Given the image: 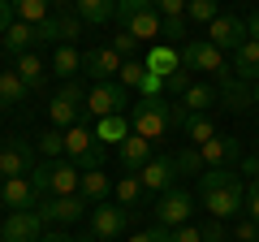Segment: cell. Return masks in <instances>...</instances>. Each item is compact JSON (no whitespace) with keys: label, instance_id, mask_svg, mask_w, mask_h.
<instances>
[{"label":"cell","instance_id":"obj_1","mask_svg":"<svg viewBox=\"0 0 259 242\" xmlns=\"http://www.w3.org/2000/svg\"><path fill=\"white\" fill-rule=\"evenodd\" d=\"M199 199H203V208L216 221H225V216L242 212V204H246V182L233 169H207L199 177Z\"/></svg>","mask_w":259,"mask_h":242},{"label":"cell","instance_id":"obj_2","mask_svg":"<svg viewBox=\"0 0 259 242\" xmlns=\"http://www.w3.org/2000/svg\"><path fill=\"white\" fill-rule=\"evenodd\" d=\"M186 117H190V112L182 108V100L173 104V100H164V95H156V100L134 104V112H130V130L156 143V139H164L168 126H186Z\"/></svg>","mask_w":259,"mask_h":242},{"label":"cell","instance_id":"obj_3","mask_svg":"<svg viewBox=\"0 0 259 242\" xmlns=\"http://www.w3.org/2000/svg\"><path fill=\"white\" fill-rule=\"evenodd\" d=\"M65 156L74 160L78 169H100L104 165V143L95 139V130H87L82 121L65 130Z\"/></svg>","mask_w":259,"mask_h":242},{"label":"cell","instance_id":"obj_4","mask_svg":"<svg viewBox=\"0 0 259 242\" xmlns=\"http://www.w3.org/2000/svg\"><path fill=\"white\" fill-rule=\"evenodd\" d=\"M182 65L186 69H203V74H216V83L229 78L225 52L212 44V39H190V44H182Z\"/></svg>","mask_w":259,"mask_h":242},{"label":"cell","instance_id":"obj_5","mask_svg":"<svg viewBox=\"0 0 259 242\" xmlns=\"http://www.w3.org/2000/svg\"><path fill=\"white\" fill-rule=\"evenodd\" d=\"M44 216H39V208H30V212H9L5 216V225H0V238L5 242H39L44 238Z\"/></svg>","mask_w":259,"mask_h":242},{"label":"cell","instance_id":"obj_6","mask_svg":"<svg viewBox=\"0 0 259 242\" xmlns=\"http://www.w3.org/2000/svg\"><path fill=\"white\" fill-rule=\"evenodd\" d=\"M125 225H130V212H125V208L108 204V199L91 208V233H95V238L112 242V238H121V233H125Z\"/></svg>","mask_w":259,"mask_h":242},{"label":"cell","instance_id":"obj_7","mask_svg":"<svg viewBox=\"0 0 259 242\" xmlns=\"http://www.w3.org/2000/svg\"><path fill=\"white\" fill-rule=\"evenodd\" d=\"M190 212H194V199L186 195V190H164L160 195V204H156V221L164 225V229H177V225H186L190 221Z\"/></svg>","mask_w":259,"mask_h":242},{"label":"cell","instance_id":"obj_8","mask_svg":"<svg viewBox=\"0 0 259 242\" xmlns=\"http://www.w3.org/2000/svg\"><path fill=\"white\" fill-rule=\"evenodd\" d=\"M139 182L147 195H164V190H173L177 182V169H173V156H151L147 165L139 169Z\"/></svg>","mask_w":259,"mask_h":242},{"label":"cell","instance_id":"obj_9","mask_svg":"<svg viewBox=\"0 0 259 242\" xmlns=\"http://www.w3.org/2000/svg\"><path fill=\"white\" fill-rule=\"evenodd\" d=\"M125 108V87L121 83H95L91 91H87V112H95V121L100 117H112V112Z\"/></svg>","mask_w":259,"mask_h":242},{"label":"cell","instance_id":"obj_10","mask_svg":"<svg viewBox=\"0 0 259 242\" xmlns=\"http://www.w3.org/2000/svg\"><path fill=\"white\" fill-rule=\"evenodd\" d=\"M207 35H212V44L221 48H229V52H238L242 44H246L250 39V30H246V18H233V13H221V18L212 22V26H207Z\"/></svg>","mask_w":259,"mask_h":242},{"label":"cell","instance_id":"obj_11","mask_svg":"<svg viewBox=\"0 0 259 242\" xmlns=\"http://www.w3.org/2000/svg\"><path fill=\"white\" fill-rule=\"evenodd\" d=\"M82 104H87V91H82L78 83H69L52 104H48V117H52V126H65V130H69V126H78V108H82Z\"/></svg>","mask_w":259,"mask_h":242},{"label":"cell","instance_id":"obj_12","mask_svg":"<svg viewBox=\"0 0 259 242\" xmlns=\"http://www.w3.org/2000/svg\"><path fill=\"white\" fill-rule=\"evenodd\" d=\"M121 65H125V61H121L117 48H91L87 61H82V74H91L95 83H117Z\"/></svg>","mask_w":259,"mask_h":242},{"label":"cell","instance_id":"obj_13","mask_svg":"<svg viewBox=\"0 0 259 242\" xmlns=\"http://www.w3.org/2000/svg\"><path fill=\"white\" fill-rule=\"evenodd\" d=\"M82 186V169L74 160H48V199L52 195H78Z\"/></svg>","mask_w":259,"mask_h":242},{"label":"cell","instance_id":"obj_14","mask_svg":"<svg viewBox=\"0 0 259 242\" xmlns=\"http://www.w3.org/2000/svg\"><path fill=\"white\" fill-rule=\"evenodd\" d=\"M0 199H5V208H13V212H30V208L39 204V190L30 186V177H5V182H0Z\"/></svg>","mask_w":259,"mask_h":242},{"label":"cell","instance_id":"obj_15","mask_svg":"<svg viewBox=\"0 0 259 242\" xmlns=\"http://www.w3.org/2000/svg\"><path fill=\"white\" fill-rule=\"evenodd\" d=\"M82 212H87V199L82 195H52L44 208H39V216H44V221H56V225L78 221Z\"/></svg>","mask_w":259,"mask_h":242},{"label":"cell","instance_id":"obj_16","mask_svg":"<svg viewBox=\"0 0 259 242\" xmlns=\"http://www.w3.org/2000/svg\"><path fill=\"white\" fill-rule=\"evenodd\" d=\"M199 151H203V165H207V169H229L233 160L242 156L238 139H229V134H216V139H207Z\"/></svg>","mask_w":259,"mask_h":242},{"label":"cell","instance_id":"obj_17","mask_svg":"<svg viewBox=\"0 0 259 242\" xmlns=\"http://www.w3.org/2000/svg\"><path fill=\"white\" fill-rule=\"evenodd\" d=\"M121 26H125L130 35L139 39V44H160V30H164V18H160V13H156V5H151V9L134 13L130 22H121Z\"/></svg>","mask_w":259,"mask_h":242},{"label":"cell","instance_id":"obj_18","mask_svg":"<svg viewBox=\"0 0 259 242\" xmlns=\"http://www.w3.org/2000/svg\"><path fill=\"white\" fill-rule=\"evenodd\" d=\"M130 134H134V130H130V117H125V112H112V117L95 121V139H100L104 147H121Z\"/></svg>","mask_w":259,"mask_h":242},{"label":"cell","instance_id":"obj_19","mask_svg":"<svg viewBox=\"0 0 259 242\" xmlns=\"http://www.w3.org/2000/svg\"><path fill=\"white\" fill-rule=\"evenodd\" d=\"M30 173V147L26 143H5L0 147V177H26Z\"/></svg>","mask_w":259,"mask_h":242},{"label":"cell","instance_id":"obj_20","mask_svg":"<svg viewBox=\"0 0 259 242\" xmlns=\"http://www.w3.org/2000/svg\"><path fill=\"white\" fill-rule=\"evenodd\" d=\"M233 78L259 83V39H246V44L233 52Z\"/></svg>","mask_w":259,"mask_h":242},{"label":"cell","instance_id":"obj_21","mask_svg":"<svg viewBox=\"0 0 259 242\" xmlns=\"http://www.w3.org/2000/svg\"><path fill=\"white\" fill-rule=\"evenodd\" d=\"M117 156H121V165H125L130 173H139V169L151 160V139H143V134H130V139L117 147Z\"/></svg>","mask_w":259,"mask_h":242},{"label":"cell","instance_id":"obj_22","mask_svg":"<svg viewBox=\"0 0 259 242\" xmlns=\"http://www.w3.org/2000/svg\"><path fill=\"white\" fill-rule=\"evenodd\" d=\"M108 190H112V182H108V173H104V169H82V186H78V195L87 199V208L104 204V199H108Z\"/></svg>","mask_w":259,"mask_h":242},{"label":"cell","instance_id":"obj_23","mask_svg":"<svg viewBox=\"0 0 259 242\" xmlns=\"http://www.w3.org/2000/svg\"><path fill=\"white\" fill-rule=\"evenodd\" d=\"M212 104H221V87H207V83H190L182 91V108L186 112H207Z\"/></svg>","mask_w":259,"mask_h":242},{"label":"cell","instance_id":"obj_24","mask_svg":"<svg viewBox=\"0 0 259 242\" xmlns=\"http://www.w3.org/2000/svg\"><path fill=\"white\" fill-rule=\"evenodd\" d=\"M177 69H182V52H173V48H164V44H156V48L147 52V74L173 78Z\"/></svg>","mask_w":259,"mask_h":242},{"label":"cell","instance_id":"obj_25","mask_svg":"<svg viewBox=\"0 0 259 242\" xmlns=\"http://www.w3.org/2000/svg\"><path fill=\"white\" fill-rule=\"evenodd\" d=\"M221 87V104L225 108H233V112H246V104H255L250 100V83H242V78H225V83H216Z\"/></svg>","mask_w":259,"mask_h":242},{"label":"cell","instance_id":"obj_26","mask_svg":"<svg viewBox=\"0 0 259 242\" xmlns=\"http://www.w3.org/2000/svg\"><path fill=\"white\" fill-rule=\"evenodd\" d=\"M30 95V87L18 78V69H0V108H18Z\"/></svg>","mask_w":259,"mask_h":242},{"label":"cell","instance_id":"obj_27","mask_svg":"<svg viewBox=\"0 0 259 242\" xmlns=\"http://www.w3.org/2000/svg\"><path fill=\"white\" fill-rule=\"evenodd\" d=\"M82 61H87V52H78L74 44H61V48H56V56H52V74L78 78V74H82Z\"/></svg>","mask_w":259,"mask_h":242},{"label":"cell","instance_id":"obj_28","mask_svg":"<svg viewBox=\"0 0 259 242\" xmlns=\"http://www.w3.org/2000/svg\"><path fill=\"white\" fill-rule=\"evenodd\" d=\"M35 39H39V30L30 26V22H22V18H18L9 30H5V35H0V44H5V52H18V56H22L30 44H35Z\"/></svg>","mask_w":259,"mask_h":242},{"label":"cell","instance_id":"obj_29","mask_svg":"<svg viewBox=\"0 0 259 242\" xmlns=\"http://www.w3.org/2000/svg\"><path fill=\"white\" fill-rule=\"evenodd\" d=\"M74 5H78V18L91 26H104L108 18H117V0H74Z\"/></svg>","mask_w":259,"mask_h":242},{"label":"cell","instance_id":"obj_30","mask_svg":"<svg viewBox=\"0 0 259 242\" xmlns=\"http://www.w3.org/2000/svg\"><path fill=\"white\" fill-rule=\"evenodd\" d=\"M13 69H18V78L30 87V91H39V87H44V74H48V69H44V61H39L35 52H22Z\"/></svg>","mask_w":259,"mask_h":242},{"label":"cell","instance_id":"obj_31","mask_svg":"<svg viewBox=\"0 0 259 242\" xmlns=\"http://www.w3.org/2000/svg\"><path fill=\"white\" fill-rule=\"evenodd\" d=\"M186 139H190L194 147H203L207 139H216V121L207 117V112H190V117H186Z\"/></svg>","mask_w":259,"mask_h":242},{"label":"cell","instance_id":"obj_32","mask_svg":"<svg viewBox=\"0 0 259 242\" xmlns=\"http://www.w3.org/2000/svg\"><path fill=\"white\" fill-rule=\"evenodd\" d=\"M173 169H177V173H199V177H203V173H207L203 151H199V147H182V151H173Z\"/></svg>","mask_w":259,"mask_h":242},{"label":"cell","instance_id":"obj_33","mask_svg":"<svg viewBox=\"0 0 259 242\" xmlns=\"http://www.w3.org/2000/svg\"><path fill=\"white\" fill-rule=\"evenodd\" d=\"M143 195H147V190H143L139 173H130V177H121V182H117V204H121V208H134V204H143Z\"/></svg>","mask_w":259,"mask_h":242},{"label":"cell","instance_id":"obj_34","mask_svg":"<svg viewBox=\"0 0 259 242\" xmlns=\"http://www.w3.org/2000/svg\"><path fill=\"white\" fill-rule=\"evenodd\" d=\"M48 5L52 0H13V13L22 22H30V26H39V22H48Z\"/></svg>","mask_w":259,"mask_h":242},{"label":"cell","instance_id":"obj_35","mask_svg":"<svg viewBox=\"0 0 259 242\" xmlns=\"http://www.w3.org/2000/svg\"><path fill=\"white\" fill-rule=\"evenodd\" d=\"M186 18H190V22H207V26H212L221 13H216V0H190V5H186Z\"/></svg>","mask_w":259,"mask_h":242},{"label":"cell","instance_id":"obj_36","mask_svg":"<svg viewBox=\"0 0 259 242\" xmlns=\"http://www.w3.org/2000/svg\"><path fill=\"white\" fill-rule=\"evenodd\" d=\"M39 151H44L48 160L65 156V130H44V134H39Z\"/></svg>","mask_w":259,"mask_h":242},{"label":"cell","instance_id":"obj_37","mask_svg":"<svg viewBox=\"0 0 259 242\" xmlns=\"http://www.w3.org/2000/svg\"><path fill=\"white\" fill-rule=\"evenodd\" d=\"M143 78H147V65H143V61H125L121 74H117V83H121V87H139Z\"/></svg>","mask_w":259,"mask_h":242},{"label":"cell","instance_id":"obj_38","mask_svg":"<svg viewBox=\"0 0 259 242\" xmlns=\"http://www.w3.org/2000/svg\"><path fill=\"white\" fill-rule=\"evenodd\" d=\"M69 39H78V18L74 13L56 18V44H69Z\"/></svg>","mask_w":259,"mask_h":242},{"label":"cell","instance_id":"obj_39","mask_svg":"<svg viewBox=\"0 0 259 242\" xmlns=\"http://www.w3.org/2000/svg\"><path fill=\"white\" fill-rule=\"evenodd\" d=\"M112 48L121 52V61H134V52H139V39L130 35V30H121V35L112 39Z\"/></svg>","mask_w":259,"mask_h":242},{"label":"cell","instance_id":"obj_40","mask_svg":"<svg viewBox=\"0 0 259 242\" xmlns=\"http://www.w3.org/2000/svg\"><path fill=\"white\" fill-rule=\"evenodd\" d=\"M143 9H151V0H117V22H130Z\"/></svg>","mask_w":259,"mask_h":242},{"label":"cell","instance_id":"obj_41","mask_svg":"<svg viewBox=\"0 0 259 242\" xmlns=\"http://www.w3.org/2000/svg\"><path fill=\"white\" fill-rule=\"evenodd\" d=\"M151 5H156V13H160V18H182L190 0H151Z\"/></svg>","mask_w":259,"mask_h":242},{"label":"cell","instance_id":"obj_42","mask_svg":"<svg viewBox=\"0 0 259 242\" xmlns=\"http://www.w3.org/2000/svg\"><path fill=\"white\" fill-rule=\"evenodd\" d=\"M233 242H259V221H238V229H233Z\"/></svg>","mask_w":259,"mask_h":242},{"label":"cell","instance_id":"obj_43","mask_svg":"<svg viewBox=\"0 0 259 242\" xmlns=\"http://www.w3.org/2000/svg\"><path fill=\"white\" fill-rule=\"evenodd\" d=\"M168 242H203V229H194V225H177V229H168Z\"/></svg>","mask_w":259,"mask_h":242},{"label":"cell","instance_id":"obj_44","mask_svg":"<svg viewBox=\"0 0 259 242\" xmlns=\"http://www.w3.org/2000/svg\"><path fill=\"white\" fill-rule=\"evenodd\" d=\"M186 87H190V69H186V65H182V69H177V74H173V78H164V91H173V95H182V91H186Z\"/></svg>","mask_w":259,"mask_h":242},{"label":"cell","instance_id":"obj_45","mask_svg":"<svg viewBox=\"0 0 259 242\" xmlns=\"http://www.w3.org/2000/svg\"><path fill=\"white\" fill-rule=\"evenodd\" d=\"M30 186L39 190V199L48 195V160H44V165H35V169H30Z\"/></svg>","mask_w":259,"mask_h":242},{"label":"cell","instance_id":"obj_46","mask_svg":"<svg viewBox=\"0 0 259 242\" xmlns=\"http://www.w3.org/2000/svg\"><path fill=\"white\" fill-rule=\"evenodd\" d=\"M182 35H186L182 18H164V30H160V39H182Z\"/></svg>","mask_w":259,"mask_h":242},{"label":"cell","instance_id":"obj_47","mask_svg":"<svg viewBox=\"0 0 259 242\" xmlns=\"http://www.w3.org/2000/svg\"><path fill=\"white\" fill-rule=\"evenodd\" d=\"M203 242H225V225L216 221V216H212V221L203 225Z\"/></svg>","mask_w":259,"mask_h":242},{"label":"cell","instance_id":"obj_48","mask_svg":"<svg viewBox=\"0 0 259 242\" xmlns=\"http://www.w3.org/2000/svg\"><path fill=\"white\" fill-rule=\"evenodd\" d=\"M13 22H18V18H13V0H0V35H5Z\"/></svg>","mask_w":259,"mask_h":242},{"label":"cell","instance_id":"obj_49","mask_svg":"<svg viewBox=\"0 0 259 242\" xmlns=\"http://www.w3.org/2000/svg\"><path fill=\"white\" fill-rule=\"evenodd\" d=\"M130 242H168V229L160 225V229H147V233H134Z\"/></svg>","mask_w":259,"mask_h":242},{"label":"cell","instance_id":"obj_50","mask_svg":"<svg viewBox=\"0 0 259 242\" xmlns=\"http://www.w3.org/2000/svg\"><path fill=\"white\" fill-rule=\"evenodd\" d=\"M238 173H250V186H259V156H246Z\"/></svg>","mask_w":259,"mask_h":242},{"label":"cell","instance_id":"obj_51","mask_svg":"<svg viewBox=\"0 0 259 242\" xmlns=\"http://www.w3.org/2000/svg\"><path fill=\"white\" fill-rule=\"evenodd\" d=\"M246 30H250V39H259V9L246 18Z\"/></svg>","mask_w":259,"mask_h":242},{"label":"cell","instance_id":"obj_52","mask_svg":"<svg viewBox=\"0 0 259 242\" xmlns=\"http://www.w3.org/2000/svg\"><path fill=\"white\" fill-rule=\"evenodd\" d=\"M39 242H74V238H69V233H44Z\"/></svg>","mask_w":259,"mask_h":242},{"label":"cell","instance_id":"obj_53","mask_svg":"<svg viewBox=\"0 0 259 242\" xmlns=\"http://www.w3.org/2000/svg\"><path fill=\"white\" fill-rule=\"evenodd\" d=\"M250 100H255V104H259V83H250Z\"/></svg>","mask_w":259,"mask_h":242},{"label":"cell","instance_id":"obj_54","mask_svg":"<svg viewBox=\"0 0 259 242\" xmlns=\"http://www.w3.org/2000/svg\"><path fill=\"white\" fill-rule=\"evenodd\" d=\"M52 5H61V9H65V5H74V0H52Z\"/></svg>","mask_w":259,"mask_h":242},{"label":"cell","instance_id":"obj_55","mask_svg":"<svg viewBox=\"0 0 259 242\" xmlns=\"http://www.w3.org/2000/svg\"><path fill=\"white\" fill-rule=\"evenodd\" d=\"M95 242H104V238H95Z\"/></svg>","mask_w":259,"mask_h":242},{"label":"cell","instance_id":"obj_56","mask_svg":"<svg viewBox=\"0 0 259 242\" xmlns=\"http://www.w3.org/2000/svg\"><path fill=\"white\" fill-rule=\"evenodd\" d=\"M0 242H5V238H0Z\"/></svg>","mask_w":259,"mask_h":242}]
</instances>
